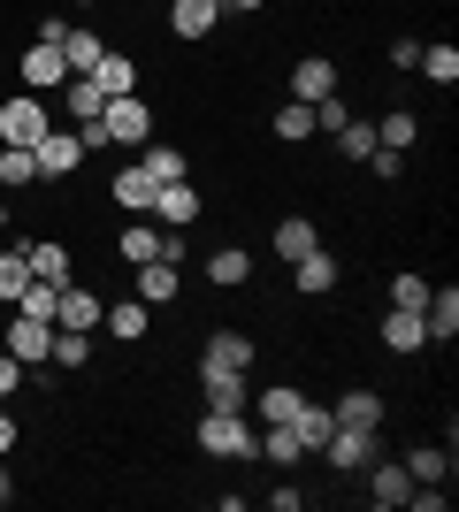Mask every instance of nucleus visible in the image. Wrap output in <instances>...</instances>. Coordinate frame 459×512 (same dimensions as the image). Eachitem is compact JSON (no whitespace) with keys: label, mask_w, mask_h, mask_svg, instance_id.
Masks as SVG:
<instances>
[{"label":"nucleus","mask_w":459,"mask_h":512,"mask_svg":"<svg viewBox=\"0 0 459 512\" xmlns=\"http://www.w3.org/2000/svg\"><path fill=\"white\" fill-rule=\"evenodd\" d=\"M352 123V107L337 100V92H329V100H314V130H345Z\"/></svg>","instance_id":"nucleus-38"},{"label":"nucleus","mask_w":459,"mask_h":512,"mask_svg":"<svg viewBox=\"0 0 459 512\" xmlns=\"http://www.w3.org/2000/svg\"><path fill=\"white\" fill-rule=\"evenodd\" d=\"M69 107H77V123H92V115L108 107V92L92 85V77H69Z\"/></svg>","instance_id":"nucleus-34"},{"label":"nucleus","mask_w":459,"mask_h":512,"mask_svg":"<svg viewBox=\"0 0 459 512\" xmlns=\"http://www.w3.org/2000/svg\"><path fill=\"white\" fill-rule=\"evenodd\" d=\"M31 161H39V184H54V176H77L85 146H77V130H46L39 146H31Z\"/></svg>","instance_id":"nucleus-6"},{"label":"nucleus","mask_w":459,"mask_h":512,"mask_svg":"<svg viewBox=\"0 0 459 512\" xmlns=\"http://www.w3.org/2000/svg\"><path fill=\"white\" fill-rule=\"evenodd\" d=\"M368 169H375V176H383V184H391V176H398V169H406V153H391V146H375V153H368Z\"/></svg>","instance_id":"nucleus-41"},{"label":"nucleus","mask_w":459,"mask_h":512,"mask_svg":"<svg viewBox=\"0 0 459 512\" xmlns=\"http://www.w3.org/2000/svg\"><path fill=\"white\" fill-rule=\"evenodd\" d=\"M276 138H291V146H299V138H314V107H306V100H284V107H276Z\"/></svg>","instance_id":"nucleus-31"},{"label":"nucleus","mask_w":459,"mask_h":512,"mask_svg":"<svg viewBox=\"0 0 459 512\" xmlns=\"http://www.w3.org/2000/svg\"><path fill=\"white\" fill-rule=\"evenodd\" d=\"M291 428H299V444H306V451H322V444H329V428H337V413H329V406H299V413H291Z\"/></svg>","instance_id":"nucleus-25"},{"label":"nucleus","mask_w":459,"mask_h":512,"mask_svg":"<svg viewBox=\"0 0 459 512\" xmlns=\"http://www.w3.org/2000/svg\"><path fill=\"white\" fill-rule=\"evenodd\" d=\"M8 451H16V421H8V413H0V459H8Z\"/></svg>","instance_id":"nucleus-43"},{"label":"nucleus","mask_w":459,"mask_h":512,"mask_svg":"<svg viewBox=\"0 0 459 512\" xmlns=\"http://www.w3.org/2000/svg\"><path fill=\"white\" fill-rule=\"evenodd\" d=\"M368 490H375V505H406V497H414V474L406 467H375Z\"/></svg>","instance_id":"nucleus-29"},{"label":"nucleus","mask_w":459,"mask_h":512,"mask_svg":"<svg viewBox=\"0 0 459 512\" xmlns=\"http://www.w3.org/2000/svg\"><path fill=\"white\" fill-rule=\"evenodd\" d=\"M108 54V39L100 31H85V23H69L62 31V62H69V77H92V62Z\"/></svg>","instance_id":"nucleus-15"},{"label":"nucleus","mask_w":459,"mask_h":512,"mask_svg":"<svg viewBox=\"0 0 459 512\" xmlns=\"http://www.w3.org/2000/svg\"><path fill=\"white\" fill-rule=\"evenodd\" d=\"M337 146H345V161H368V153H375V123H345V130H337Z\"/></svg>","instance_id":"nucleus-37"},{"label":"nucleus","mask_w":459,"mask_h":512,"mask_svg":"<svg viewBox=\"0 0 459 512\" xmlns=\"http://www.w3.org/2000/svg\"><path fill=\"white\" fill-rule=\"evenodd\" d=\"M199 451H215V459H261V428H245V413H207L199 421Z\"/></svg>","instance_id":"nucleus-1"},{"label":"nucleus","mask_w":459,"mask_h":512,"mask_svg":"<svg viewBox=\"0 0 459 512\" xmlns=\"http://www.w3.org/2000/svg\"><path fill=\"white\" fill-rule=\"evenodd\" d=\"M222 23V0H169V31L176 39H207Z\"/></svg>","instance_id":"nucleus-12"},{"label":"nucleus","mask_w":459,"mask_h":512,"mask_svg":"<svg viewBox=\"0 0 459 512\" xmlns=\"http://www.w3.org/2000/svg\"><path fill=\"white\" fill-rule=\"evenodd\" d=\"M414 130H421V115H406V107H398V115H383V130H375V146L406 153V146H414Z\"/></svg>","instance_id":"nucleus-32"},{"label":"nucleus","mask_w":459,"mask_h":512,"mask_svg":"<svg viewBox=\"0 0 459 512\" xmlns=\"http://www.w3.org/2000/svg\"><path fill=\"white\" fill-rule=\"evenodd\" d=\"M8 352H16L23 367H46V352H54V321L16 314V321H8Z\"/></svg>","instance_id":"nucleus-9"},{"label":"nucleus","mask_w":459,"mask_h":512,"mask_svg":"<svg viewBox=\"0 0 459 512\" xmlns=\"http://www.w3.org/2000/svg\"><path fill=\"white\" fill-rule=\"evenodd\" d=\"M245 367H253V337H238V329L207 337V352H199V375H245Z\"/></svg>","instance_id":"nucleus-8"},{"label":"nucleus","mask_w":459,"mask_h":512,"mask_svg":"<svg viewBox=\"0 0 459 512\" xmlns=\"http://www.w3.org/2000/svg\"><path fill=\"white\" fill-rule=\"evenodd\" d=\"M23 260H31V276H39V283H69V253H62V245H23Z\"/></svg>","instance_id":"nucleus-27"},{"label":"nucleus","mask_w":459,"mask_h":512,"mask_svg":"<svg viewBox=\"0 0 459 512\" xmlns=\"http://www.w3.org/2000/svg\"><path fill=\"white\" fill-rule=\"evenodd\" d=\"M383 344H391V352H421V344H429L421 306H383Z\"/></svg>","instance_id":"nucleus-11"},{"label":"nucleus","mask_w":459,"mask_h":512,"mask_svg":"<svg viewBox=\"0 0 459 512\" xmlns=\"http://www.w3.org/2000/svg\"><path fill=\"white\" fill-rule=\"evenodd\" d=\"M108 192L123 199L131 214H153V192H161V184H153V169H146V161H131V169H115V184H108Z\"/></svg>","instance_id":"nucleus-14"},{"label":"nucleus","mask_w":459,"mask_h":512,"mask_svg":"<svg viewBox=\"0 0 459 512\" xmlns=\"http://www.w3.org/2000/svg\"><path fill=\"white\" fill-rule=\"evenodd\" d=\"M138 161L153 169V184H184V153H176V146H153V138H146V153H138Z\"/></svg>","instance_id":"nucleus-30"},{"label":"nucleus","mask_w":459,"mask_h":512,"mask_svg":"<svg viewBox=\"0 0 459 512\" xmlns=\"http://www.w3.org/2000/svg\"><path fill=\"white\" fill-rule=\"evenodd\" d=\"M100 314H108V299H92L85 283H62V291H54V329L92 337V329H100Z\"/></svg>","instance_id":"nucleus-5"},{"label":"nucleus","mask_w":459,"mask_h":512,"mask_svg":"<svg viewBox=\"0 0 459 512\" xmlns=\"http://www.w3.org/2000/svg\"><path fill=\"white\" fill-rule=\"evenodd\" d=\"M23 283H31V260H23V245H8L0 253V299H16Z\"/></svg>","instance_id":"nucleus-33"},{"label":"nucleus","mask_w":459,"mask_h":512,"mask_svg":"<svg viewBox=\"0 0 459 512\" xmlns=\"http://www.w3.org/2000/svg\"><path fill=\"white\" fill-rule=\"evenodd\" d=\"M421 77H429V85H452V77H459V46L452 39H444V46H421Z\"/></svg>","instance_id":"nucleus-26"},{"label":"nucleus","mask_w":459,"mask_h":512,"mask_svg":"<svg viewBox=\"0 0 459 512\" xmlns=\"http://www.w3.org/2000/svg\"><path fill=\"white\" fill-rule=\"evenodd\" d=\"M299 406H306V398H299V390H291V383L261 390V421H291V413H299Z\"/></svg>","instance_id":"nucleus-36"},{"label":"nucleus","mask_w":459,"mask_h":512,"mask_svg":"<svg viewBox=\"0 0 459 512\" xmlns=\"http://www.w3.org/2000/svg\"><path fill=\"white\" fill-rule=\"evenodd\" d=\"M291 276H299V291H306V299H322V291H337V260H329L322 245H314L306 260H291Z\"/></svg>","instance_id":"nucleus-18"},{"label":"nucleus","mask_w":459,"mask_h":512,"mask_svg":"<svg viewBox=\"0 0 459 512\" xmlns=\"http://www.w3.org/2000/svg\"><path fill=\"white\" fill-rule=\"evenodd\" d=\"M16 383H23V360H16V352H0V398H16Z\"/></svg>","instance_id":"nucleus-42"},{"label":"nucleus","mask_w":459,"mask_h":512,"mask_svg":"<svg viewBox=\"0 0 459 512\" xmlns=\"http://www.w3.org/2000/svg\"><path fill=\"white\" fill-rule=\"evenodd\" d=\"M391 306H429V283H421V276H398L391 283Z\"/></svg>","instance_id":"nucleus-40"},{"label":"nucleus","mask_w":459,"mask_h":512,"mask_svg":"<svg viewBox=\"0 0 459 512\" xmlns=\"http://www.w3.org/2000/svg\"><path fill=\"white\" fill-rule=\"evenodd\" d=\"M406 474H414V482H444V451H437V444L414 451V459H406Z\"/></svg>","instance_id":"nucleus-39"},{"label":"nucleus","mask_w":459,"mask_h":512,"mask_svg":"<svg viewBox=\"0 0 459 512\" xmlns=\"http://www.w3.org/2000/svg\"><path fill=\"white\" fill-rule=\"evenodd\" d=\"M329 413H337V428H375L383 421V398H375V390H345Z\"/></svg>","instance_id":"nucleus-21"},{"label":"nucleus","mask_w":459,"mask_h":512,"mask_svg":"<svg viewBox=\"0 0 459 512\" xmlns=\"http://www.w3.org/2000/svg\"><path fill=\"white\" fill-rule=\"evenodd\" d=\"M138 299H146V306L176 299V260H146V268H138Z\"/></svg>","instance_id":"nucleus-23"},{"label":"nucleus","mask_w":459,"mask_h":512,"mask_svg":"<svg viewBox=\"0 0 459 512\" xmlns=\"http://www.w3.org/2000/svg\"><path fill=\"white\" fill-rule=\"evenodd\" d=\"M314 245H322V230H314L306 214H284V222H276V253H284V260H306Z\"/></svg>","instance_id":"nucleus-20"},{"label":"nucleus","mask_w":459,"mask_h":512,"mask_svg":"<svg viewBox=\"0 0 459 512\" xmlns=\"http://www.w3.org/2000/svg\"><path fill=\"white\" fill-rule=\"evenodd\" d=\"M115 253L131 260V268H146V260H184V245H176V230H153V222H131V230L115 237Z\"/></svg>","instance_id":"nucleus-4"},{"label":"nucleus","mask_w":459,"mask_h":512,"mask_svg":"<svg viewBox=\"0 0 459 512\" xmlns=\"http://www.w3.org/2000/svg\"><path fill=\"white\" fill-rule=\"evenodd\" d=\"M329 467L337 474H360V467H375V428H329Z\"/></svg>","instance_id":"nucleus-7"},{"label":"nucleus","mask_w":459,"mask_h":512,"mask_svg":"<svg viewBox=\"0 0 459 512\" xmlns=\"http://www.w3.org/2000/svg\"><path fill=\"white\" fill-rule=\"evenodd\" d=\"M23 85H31V92H54V85H69L62 46H46V39H31V46H23Z\"/></svg>","instance_id":"nucleus-10"},{"label":"nucleus","mask_w":459,"mask_h":512,"mask_svg":"<svg viewBox=\"0 0 459 512\" xmlns=\"http://www.w3.org/2000/svg\"><path fill=\"white\" fill-rule=\"evenodd\" d=\"M46 130H54V123H46L39 92H23V100H8V107H0V146H39Z\"/></svg>","instance_id":"nucleus-3"},{"label":"nucleus","mask_w":459,"mask_h":512,"mask_svg":"<svg viewBox=\"0 0 459 512\" xmlns=\"http://www.w3.org/2000/svg\"><path fill=\"white\" fill-rule=\"evenodd\" d=\"M100 130H108V146H146L153 138V107L138 100V92H123V100L100 107Z\"/></svg>","instance_id":"nucleus-2"},{"label":"nucleus","mask_w":459,"mask_h":512,"mask_svg":"<svg viewBox=\"0 0 459 512\" xmlns=\"http://www.w3.org/2000/svg\"><path fill=\"white\" fill-rule=\"evenodd\" d=\"M421 321H429V337H437V344H452L459 337V291H429Z\"/></svg>","instance_id":"nucleus-22"},{"label":"nucleus","mask_w":459,"mask_h":512,"mask_svg":"<svg viewBox=\"0 0 459 512\" xmlns=\"http://www.w3.org/2000/svg\"><path fill=\"white\" fill-rule=\"evenodd\" d=\"M46 360H54V367H85V360H92V344L77 337V329H54V352H46Z\"/></svg>","instance_id":"nucleus-35"},{"label":"nucleus","mask_w":459,"mask_h":512,"mask_svg":"<svg viewBox=\"0 0 459 512\" xmlns=\"http://www.w3.org/2000/svg\"><path fill=\"white\" fill-rule=\"evenodd\" d=\"M8 497H16V482H8V467H0V505H8Z\"/></svg>","instance_id":"nucleus-44"},{"label":"nucleus","mask_w":459,"mask_h":512,"mask_svg":"<svg viewBox=\"0 0 459 512\" xmlns=\"http://www.w3.org/2000/svg\"><path fill=\"white\" fill-rule=\"evenodd\" d=\"M245 276H253V253H238V245H222V253H207V283H215V291H238Z\"/></svg>","instance_id":"nucleus-19"},{"label":"nucleus","mask_w":459,"mask_h":512,"mask_svg":"<svg viewBox=\"0 0 459 512\" xmlns=\"http://www.w3.org/2000/svg\"><path fill=\"white\" fill-rule=\"evenodd\" d=\"M92 85L108 92V100H123V92H138V62H131V54H115V46H108V54L92 62Z\"/></svg>","instance_id":"nucleus-16"},{"label":"nucleus","mask_w":459,"mask_h":512,"mask_svg":"<svg viewBox=\"0 0 459 512\" xmlns=\"http://www.w3.org/2000/svg\"><path fill=\"white\" fill-rule=\"evenodd\" d=\"M329 92H337V62H299L291 69V100H329Z\"/></svg>","instance_id":"nucleus-17"},{"label":"nucleus","mask_w":459,"mask_h":512,"mask_svg":"<svg viewBox=\"0 0 459 512\" xmlns=\"http://www.w3.org/2000/svg\"><path fill=\"white\" fill-rule=\"evenodd\" d=\"M153 214H161V230H192L199 222V192L192 184H161V192H153Z\"/></svg>","instance_id":"nucleus-13"},{"label":"nucleus","mask_w":459,"mask_h":512,"mask_svg":"<svg viewBox=\"0 0 459 512\" xmlns=\"http://www.w3.org/2000/svg\"><path fill=\"white\" fill-rule=\"evenodd\" d=\"M207 413H245V375H207Z\"/></svg>","instance_id":"nucleus-28"},{"label":"nucleus","mask_w":459,"mask_h":512,"mask_svg":"<svg viewBox=\"0 0 459 512\" xmlns=\"http://www.w3.org/2000/svg\"><path fill=\"white\" fill-rule=\"evenodd\" d=\"M100 329H108V337H123V344H138V337H146V306H138V299L108 306V314H100Z\"/></svg>","instance_id":"nucleus-24"},{"label":"nucleus","mask_w":459,"mask_h":512,"mask_svg":"<svg viewBox=\"0 0 459 512\" xmlns=\"http://www.w3.org/2000/svg\"><path fill=\"white\" fill-rule=\"evenodd\" d=\"M0 230H8V199H0Z\"/></svg>","instance_id":"nucleus-46"},{"label":"nucleus","mask_w":459,"mask_h":512,"mask_svg":"<svg viewBox=\"0 0 459 512\" xmlns=\"http://www.w3.org/2000/svg\"><path fill=\"white\" fill-rule=\"evenodd\" d=\"M222 8H261V0H222Z\"/></svg>","instance_id":"nucleus-45"}]
</instances>
